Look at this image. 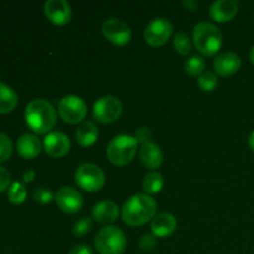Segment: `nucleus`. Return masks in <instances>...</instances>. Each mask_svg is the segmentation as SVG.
I'll use <instances>...</instances> for the list:
<instances>
[{
	"instance_id": "1",
	"label": "nucleus",
	"mask_w": 254,
	"mask_h": 254,
	"mask_svg": "<svg viewBox=\"0 0 254 254\" xmlns=\"http://www.w3.org/2000/svg\"><path fill=\"white\" fill-rule=\"evenodd\" d=\"M156 210L158 203L151 196L146 193H136L124 202L122 207V218L128 226L138 227L154 218Z\"/></svg>"
},
{
	"instance_id": "2",
	"label": "nucleus",
	"mask_w": 254,
	"mask_h": 254,
	"mask_svg": "<svg viewBox=\"0 0 254 254\" xmlns=\"http://www.w3.org/2000/svg\"><path fill=\"white\" fill-rule=\"evenodd\" d=\"M56 109L46 99H32L25 109L26 124L36 134L50 133L56 124Z\"/></svg>"
},
{
	"instance_id": "3",
	"label": "nucleus",
	"mask_w": 254,
	"mask_h": 254,
	"mask_svg": "<svg viewBox=\"0 0 254 254\" xmlns=\"http://www.w3.org/2000/svg\"><path fill=\"white\" fill-rule=\"evenodd\" d=\"M192 40L198 52L205 56H215L223 44L221 30L215 24L207 21L196 25L192 32Z\"/></svg>"
},
{
	"instance_id": "4",
	"label": "nucleus",
	"mask_w": 254,
	"mask_h": 254,
	"mask_svg": "<svg viewBox=\"0 0 254 254\" xmlns=\"http://www.w3.org/2000/svg\"><path fill=\"white\" fill-rule=\"evenodd\" d=\"M138 140L131 135L121 134L114 136L107 146V158L113 165H128L138 153Z\"/></svg>"
},
{
	"instance_id": "5",
	"label": "nucleus",
	"mask_w": 254,
	"mask_h": 254,
	"mask_svg": "<svg viewBox=\"0 0 254 254\" xmlns=\"http://www.w3.org/2000/svg\"><path fill=\"white\" fill-rule=\"evenodd\" d=\"M126 246V235L116 226L102 228L94 238V247L99 254H123Z\"/></svg>"
},
{
	"instance_id": "6",
	"label": "nucleus",
	"mask_w": 254,
	"mask_h": 254,
	"mask_svg": "<svg viewBox=\"0 0 254 254\" xmlns=\"http://www.w3.org/2000/svg\"><path fill=\"white\" fill-rule=\"evenodd\" d=\"M76 183L82 190L88 192L99 191L106 184V175L99 166L94 164H82L74 174Z\"/></svg>"
},
{
	"instance_id": "7",
	"label": "nucleus",
	"mask_w": 254,
	"mask_h": 254,
	"mask_svg": "<svg viewBox=\"0 0 254 254\" xmlns=\"http://www.w3.org/2000/svg\"><path fill=\"white\" fill-rule=\"evenodd\" d=\"M57 109L62 121L69 124L81 123L87 116L86 102L81 97L73 94L64 96V98L60 99Z\"/></svg>"
},
{
	"instance_id": "8",
	"label": "nucleus",
	"mask_w": 254,
	"mask_h": 254,
	"mask_svg": "<svg viewBox=\"0 0 254 254\" xmlns=\"http://www.w3.org/2000/svg\"><path fill=\"white\" fill-rule=\"evenodd\" d=\"M122 112H123L122 102L113 96L101 97L98 101H96L92 109L94 119L103 124L114 123L118 121L119 117L122 116Z\"/></svg>"
},
{
	"instance_id": "9",
	"label": "nucleus",
	"mask_w": 254,
	"mask_h": 254,
	"mask_svg": "<svg viewBox=\"0 0 254 254\" xmlns=\"http://www.w3.org/2000/svg\"><path fill=\"white\" fill-rule=\"evenodd\" d=\"M174 31L173 24L168 19L164 17H156L148 24L144 31V39L146 44L150 46L158 47L163 46L170 39Z\"/></svg>"
},
{
	"instance_id": "10",
	"label": "nucleus",
	"mask_w": 254,
	"mask_h": 254,
	"mask_svg": "<svg viewBox=\"0 0 254 254\" xmlns=\"http://www.w3.org/2000/svg\"><path fill=\"white\" fill-rule=\"evenodd\" d=\"M55 202L64 212L74 215L83 207V197L77 189L72 186H62L55 195Z\"/></svg>"
},
{
	"instance_id": "11",
	"label": "nucleus",
	"mask_w": 254,
	"mask_h": 254,
	"mask_svg": "<svg viewBox=\"0 0 254 254\" xmlns=\"http://www.w3.org/2000/svg\"><path fill=\"white\" fill-rule=\"evenodd\" d=\"M104 37L117 46H124L131 39V30L124 21L119 19H108L102 24Z\"/></svg>"
},
{
	"instance_id": "12",
	"label": "nucleus",
	"mask_w": 254,
	"mask_h": 254,
	"mask_svg": "<svg viewBox=\"0 0 254 254\" xmlns=\"http://www.w3.org/2000/svg\"><path fill=\"white\" fill-rule=\"evenodd\" d=\"M44 12L52 24L59 26L67 25L72 19V7L66 0H47Z\"/></svg>"
},
{
	"instance_id": "13",
	"label": "nucleus",
	"mask_w": 254,
	"mask_h": 254,
	"mask_svg": "<svg viewBox=\"0 0 254 254\" xmlns=\"http://www.w3.org/2000/svg\"><path fill=\"white\" fill-rule=\"evenodd\" d=\"M44 150L51 158H64L71 150V140L61 131H51L44 139Z\"/></svg>"
},
{
	"instance_id": "14",
	"label": "nucleus",
	"mask_w": 254,
	"mask_h": 254,
	"mask_svg": "<svg viewBox=\"0 0 254 254\" xmlns=\"http://www.w3.org/2000/svg\"><path fill=\"white\" fill-rule=\"evenodd\" d=\"M241 66H242V60L236 52L232 51L222 52L213 61V68L217 74L222 77L233 76L240 71Z\"/></svg>"
},
{
	"instance_id": "15",
	"label": "nucleus",
	"mask_w": 254,
	"mask_h": 254,
	"mask_svg": "<svg viewBox=\"0 0 254 254\" xmlns=\"http://www.w3.org/2000/svg\"><path fill=\"white\" fill-rule=\"evenodd\" d=\"M17 154L22 159H35L42 150V143L34 134H24L16 141Z\"/></svg>"
},
{
	"instance_id": "16",
	"label": "nucleus",
	"mask_w": 254,
	"mask_h": 254,
	"mask_svg": "<svg viewBox=\"0 0 254 254\" xmlns=\"http://www.w3.org/2000/svg\"><path fill=\"white\" fill-rule=\"evenodd\" d=\"M238 5L233 0H217L210 6V15L215 21L228 22L237 15Z\"/></svg>"
},
{
	"instance_id": "17",
	"label": "nucleus",
	"mask_w": 254,
	"mask_h": 254,
	"mask_svg": "<svg viewBox=\"0 0 254 254\" xmlns=\"http://www.w3.org/2000/svg\"><path fill=\"white\" fill-rule=\"evenodd\" d=\"M139 158L146 169H158L163 164V151L158 144L153 141L141 144L139 149Z\"/></svg>"
},
{
	"instance_id": "18",
	"label": "nucleus",
	"mask_w": 254,
	"mask_h": 254,
	"mask_svg": "<svg viewBox=\"0 0 254 254\" xmlns=\"http://www.w3.org/2000/svg\"><path fill=\"white\" fill-rule=\"evenodd\" d=\"M178 227V221L171 213L163 212L155 216L151 222V232L155 237H168L173 235Z\"/></svg>"
},
{
	"instance_id": "19",
	"label": "nucleus",
	"mask_w": 254,
	"mask_h": 254,
	"mask_svg": "<svg viewBox=\"0 0 254 254\" xmlns=\"http://www.w3.org/2000/svg\"><path fill=\"white\" fill-rule=\"evenodd\" d=\"M119 210L118 206L112 201H102L94 205L92 210V217L102 225H109L113 223L118 218Z\"/></svg>"
},
{
	"instance_id": "20",
	"label": "nucleus",
	"mask_w": 254,
	"mask_h": 254,
	"mask_svg": "<svg viewBox=\"0 0 254 254\" xmlns=\"http://www.w3.org/2000/svg\"><path fill=\"white\" fill-rule=\"evenodd\" d=\"M98 139V129L91 121H86L76 130V140L83 148L92 146Z\"/></svg>"
},
{
	"instance_id": "21",
	"label": "nucleus",
	"mask_w": 254,
	"mask_h": 254,
	"mask_svg": "<svg viewBox=\"0 0 254 254\" xmlns=\"http://www.w3.org/2000/svg\"><path fill=\"white\" fill-rule=\"evenodd\" d=\"M19 103L16 92L7 84L0 82V114H7L14 111Z\"/></svg>"
},
{
	"instance_id": "22",
	"label": "nucleus",
	"mask_w": 254,
	"mask_h": 254,
	"mask_svg": "<svg viewBox=\"0 0 254 254\" xmlns=\"http://www.w3.org/2000/svg\"><path fill=\"white\" fill-rule=\"evenodd\" d=\"M164 188V178L158 171H150L144 176L143 189L146 195H155L160 192L161 189Z\"/></svg>"
},
{
	"instance_id": "23",
	"label": "nucleus",
	"mask_w": 254,
	"mask_h": 254,
	"mask_svg": "<svg viewBox=\"0 0 254 254\" xmlns=\"http://www.w3.org/2000/svg\"><path fill=\"white\" fill-rule=\"evenodd\" d=\"M206 61L202 56L193 55L185 62V72L191 77L201 76L205 72Z\"/></svg>"
},
{
	"instance_id": "24",
	"label": "nucleus",
	"mask_w": 254,
	"mask_h": 254,
	"mask_svg": "<svg viewBox=\"0 0 254 254\" xmlns=\"http://www.w3.org/2000/svg\"><path fill=\"white\" fill-rule=\"evenodd\" d=\"M27 196L26 188L22 183H19V181H15L10 185L9 191H7V198L11 203L14 205H20V203L25 202Z\"/></svg>"
},
{
	"instance_id": "25",
	"label": "nucleus",
	"mask_w": 254,
	"mask_h": 254,
	"mask_svg": "<svg viewBox=\"0 0 254 254\" xmlns=\"http://www.w3.org/2000/svg\"><path fill=\"white\" fill-rule=\"evenodd\" d=\"M174 49L180 55L190 54L191 49H192V44H191V40L189 39L185 32H178L174 36Z\"/></svg>"
},
{
	"instance_id": "26",
	"label": "nucleus",
	"mask_w": 254,
	"mask_h": 254,
	"mask_svg": "<svg viewBox=\"0 0 254 254\" xmlns=\"http://www.w3.org/2000/svg\"><path fill=\"white\" fill-rule=\"evenodd\" d=\"M217 84V76H216L213 72L205 71L200 77H198V87H200L203 92L215 91Z\"/></svg>"
},
{
	"instance_id": "27",
	"label": "nucleus",
	"mask_w": 254,
	"mask_h": 254,
	"mask_svg": "<svg viewBox=\"0 0 254 254\" xmlns=\"http://www.w3.org/2000/svg\"><path fill=\"white\" fill-rule=\"evenodd\" d=\"M12 154V141L5 134L0 133V163L9 160Z\"/></svg>"
},
{
	"instance_id": "28",
	"label": "nucleus",
	"mask_w": 254,
	"mask_h": 254,
	"mask_svg": "<svg viewBox=\"0 0 254 254\" xmlns=\"http://www.w3.org/2000/svg\"><path fill=\"white\" fill-rule=\"evenodd\" d=\"M32 198L34 201H36L37 203H41V205H47V203L51 202L52 200H55V196L52 195L51 191L47 188L44 186H40L32 193Z\"/></svg>"
},
{
	"instance_id": "29",
	"label": "nucleus",
	"mask_w": 254,
	"mask_h": 254,
	"mask_svg": "<svg viewBox=\"0 0 254 254\" xmlns=\"http://www.w3.org/2000/svg\"><path fill=\"white\" fill-rule=\"evenodd\" d=\"M93 227V222H92L91 218L83 217L79 221H77L73 226V235L77 237H82V236H86L89 231Z\"/></svg>"
},
{
	"instance_id": "30",
	"label": "nucleus",
	"mask_w": 254,
	"mask_h": 254,
	"mask_svg": "<svg viewBox=\"0 0 254 254\" xmlns=\"http://www.w3.org/2000/svg\"><path fill=\"white\" fill-rule=\"evenodd\" d=\"M155 238V236L151 235V233H145V235L141 236V238L139 240V247H140L144 252H151L156 246Z\"/></svg>"
},
{
	"instance_id": "31",
	"label": "nucleus",
	"mask_w": 254,
	"mask_h": 254,
	"mask_svg": "<svg viewBox=\"0 0 254 254\" xmlns=\"http://www.w3.org/2000/svg\"><path fill=\"white\" fill-rule=\"evenodd\" d=\"M151 136H153V133H151L150 129L146 128V127H141V128L136 129L134 138L138 140V143L144 144V143H148V141H150Z\"/></svg>"
},
{
	"instance_id": "32",
	"label": "nucleus",
	"mask_w": 254,
	"mask_h": 254,
	"mask_svg": "<svg viewBox=\"0 0 254 254\" xmlns=\"http://www.w3.org/2000/svg\"><path fill=\"white\" fill-rule=\"evenodd\" d=\"M10 181H11V178H10L9 171L0 166V192H4L7 188H10V185H11Z\"/></svg>"
},
{
	"instance_id": "33",
	"label": "nucleus",
	"mask_w": 254,
	"mask_h": 254,
	"mask_svg": "<svg viewBox=\"0 0 254 254\" xmlns=\"http://www.w3.org/2000/svg\"><path fill=\"white\" fill-rule=\"evenodd\" d=\"M68 254H93V251L87 245H76L71 248Z\"/></svg>"
},
{
	"instance_id": "34",
	"label": "nucleus",
	"mask_w": 254,
	"mask_h": 254,
	"mask_svg": "<svg viewBox=\"0 0 254 254\" xmlns=\"http://www.w3.org/2000/svg\"><path fill=\"white\" fill-rule=\"evenodd\" d=\"M183 6L190 11H195L198 6V2L196 0H183Z\"/></svg>"
},
{
	"instance_id": "35",
	"label": "nucleus",
	"mask_w": 254,
	"mask_h": 254,
	"mask_svg": "<svg viewBox=\"0 0 254 254\" xmlns=\"http://www.w3.org/2000/svg\"><path fill=\"white\" fill-rule=\"evenodd\" d=\"M35 179V171L34 170H27L25 171L24 175H22V180L24 183H31Z\"/></svg>"
},
{
	"instance_id": "36",
	"label": "nucleus",
	"mask_w": 254,
	"mask_h": 254,
	"mask_svg": "<svg viewBox=\"0 0 254 254\" xmlns=\"http://www.w3.org/2000/svg\"><path fill=\"white\" fill-rule=\"evenodd\" d=\"M248 145H250V148L252 149V151L254 153V131L251 133L250 138H248Z\"/></svg>"
},
{
	"instance_id": "37",
	"label": "nucleus",
	"mask_w": 254,
	"mask_h": 254,
	"mask_svg": "<svg viewBox=\"0 0 254 254\" xmlns=\"http://www.w3.org/2000/svg\"><path fill=\"white\" fill-rule=\"evenodd\" d=\"M250 59H251V62L254 64V46L251 49V52H250Z\"/></svg>"
}]
</instances>
